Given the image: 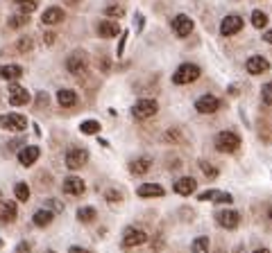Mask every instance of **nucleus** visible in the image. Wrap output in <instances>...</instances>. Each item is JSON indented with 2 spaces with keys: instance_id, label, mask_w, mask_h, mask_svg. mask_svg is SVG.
I'll return each mask as SVG.
<instances>
[{
  "instance_id": "nucleus-1",
  "label": "nucleus",
  "mask_w": 272,
  "mask_h": 253,
  "mask_svg": "<svg viewBox=\"0 0 272 253\" xmlns=\"http://www.w3.org/2000/svg\"><path fill=\"white\" fill-rule=\"evenodd\" d=\"M216 149L223 154H234L241 149V136L236 131H220L216 136Z\"/></svg>"
},
{
  "instance_id": "nucleus-2",
  "label": "nucleus",
  "mask_w": 272,
  "mask_h": 253,
  "mask_svg": "<svg viewBox=\"0 0 272 253\" xmlns=\"http://www.w3.org/2000/svg\"><path fill=\"white\" fill-rule=\"evenodd\" d=\"M200 66H195V63H182L177 70H175V75H173V82L175 84H179V86H184V84H191V82H195V79L200 77Z\"/></svg>"
},
{
  "instance_id": "nucleus-3",
  "label": "nucleus",
  "mask_w": 272,
  "mask_h": 253,
  "mask_svg": "<svg viewBox=\"0 0 272 253\" xmlns=\"http://www.w3.org/2000/svg\"><path fill=\"white\" fill-rule=\"evenodd\" d=\"M148 242V233H145L141 226H127L123 233V247L125 249H134L141 247V244Z\"/></svg>"
},
{
  "instance_id": "nucleus-4",
  "label": "nucleus",
  "mask_w": 272,
  "mask_h": 253,
  "mask_svg": "<svg viewBox=\"0 0 272 253\" xmlns=\"http://www.w3.org/2000/svg\"><path fill=\"white\" fill-rule=\"evenodd\" d=\"M0 126L7 131H25L27 129V118L20 113H5L0 116Z\"/></svg>"
},
{
  "instance_id": "nucleus-5",
  "label": "nucleus",
  "mask_w": 272,
  "mask_h": 253,
  "mask_svg": "<svg viewBox=\"0 0 272 253\" xmlns=\"http://www.w3.org/2000/svg\"><path fill=\"white\" fill-rule=\"evenodd\" d=\"M86 161H89V151L84 147H70L66 151V165H68V170H79L82 165H86Z\"/></svg>"
},
{
  "instance_id": "nucleus-6",
  "label": "nucleus",
  "mask_w": 272,
  "mask_h": 253,
  "mask_svg": "<svg viewBox=\"0 0 272 253\" xmlns=\"http://www.w3.org/2000/svg\"><path fill=\"white\" fill-rule=\"evenodd\" d=\"M157 111H159L157 100H139V102L132 107V116L139 118V120H148V118H152Z\"/></svg>"
},
{
  "instance_id": "nucleus-7",
  "label": "nucleus",
  "mask_w": 272,
  "mask_h": 253,
  "mask_svg": "<svg viewBox=\"0 0 272 253\" xmlns=\"http://www.w3.org/2000/svg\"><path fill=\"white\" fill-rule=\"evenodd\" d=\"M86 68H89V59H86L84 52H73L66 59V70L70 75H84Z\"/></svg>"
},
{
  "instance_id": "nucleus-8",
  "label": "nucleus",
  "mask_w": 272,
  "mask_h": 253,
  "mask_svg": "<svg viewBox=\"0 0 272 253\" xmlns=\"http://www.w3.org/2000/svg\"><path fill=\"white\" fill-rule=\"evenodd\" d=\"M241 29H243V18L236 14L225 16L223 23H220V34L223 36H234V34H238Z\"/></svg>"
},
{
  "instance_id": "nucleus-9",
  "label": "nucleus",
  "mask_w": 272,
  "mask_h": 253,
  "mask_svg": "<svg viewBox=\"0 0 272 253\" xmlns=\"http://www.w3.org/2000/svg\"><path fill=\"white\" fill-rule=\"evenodd\" d=\"M216 222H218V226H223V229H227V231H234L241 224V215H238L236 210H220V213H216Z\"/></svg>"
},
{
  "instance_id": "nucleus-10",
  "label": "nucleus",
  "mask_w": 272,
  "mask_h": 253,
  "mask_svg": "<svg viewBox=\"0 0 272 253\" xmlns=\"http://www.w3.org/2000/svg\"><path fill=\"white\" fill-rule=\"evenodd\" d=\"M173 32L179 36V39L188 36L191 32H193V20L188 18L186 14H177V16L173 18Z\"/></svg>"
},
{
  "instance_id": "nucleus-11",
  "label": "nucleus",
  "mask_w": 272,
  "mask_h": 253,
  "mask_svg": "<svg viewBox=\"0 0 272 253\" xmlns=\"http://www.w3.org/2000/svg\"><path fill=\"white\" fill-rule=\"evenodd\" d=\"M195 109H198V113L211 116V113H216L218 109H220V100H218L216 95H202V98H198V102H195Z\"/></svg>"
},
{
  "instance_id": "nucleus-12",
  "label": "nucleus",
  "mask_w": 272,
  "mask_h": 253,
  "mask_svg": "<svg viewBox=\"0 0 272 253\" xmlns=\"http://www.w3.org/2000/svg\"><path fill=\"white\" fill-rule=\"evenodd\" d=\"M9 104H14V107H23V104L30 102V93H27V88L18 86V84H9Z\"/></svg>"
},
{
  "instance_id": "nucleus-13",
  "label": "nucleus",
  "mask_w": 272,
  "mask_h": 253,
  "mask_svg": "<svg viewBox=\"0 0 272 253\" xmlns=\"http://www.w3.org/2000/svg\"><path fill=\"white\" fill-rule=\"evenodd\" d=\"M245 68H248L250 75H263V73H268V70H270V61H268L266 57H259V54H254V57L248 59Z\"/></svg>"
},
{
  "instance_id": "nucleus-14",
  "label": "nucleus",
  "mask_w": 272,
  "mask_h": 253,
  "mask_svg": "<svg viewBox=\"0 0 272 253\" xmlns=\"http://www.w3.org/2000/svg\"><path fill=\"white\" fill-rule=\"evenodd\" d=\"M39 156H41V149H39V147L27 145V147H23V149L18 151V163H20L23 167H30V165H34V163L39 161Z\"/></svg>"
},
{
  "instance_id": "nucleus-15",
  "label": "nucleus",
  "mask_w": 272,
  "mask_h": 253,
  "mask_svg": "<svg viewBox=\"0 0 272 253\" xmlns=\"http://www.w3.org/2000/svg\"><path fill=\"white\" fill-rule=\"evenodd\" d=\"M64 192L70 197H79V195H84V190H86V183L79 176H68V179H64Z\"/></svg>"
},
{
  "instance_id": "nucleus-16",
  "label": "nucleus",
  "mask_w": 272,
  "mask_h": 253,
  "mask_svg": "<svg viewBox=\"0 0 272 253\" xmlns=\"http://www.w3.org/2000/svg\"><path fill=\"white\" fill-rule=\"evenodd\" d=\"M195 188H198V181L193 176H182V179L175 181V192L182 197H191L195 192Z\"/></svg>"
},
{
  "instance_id": "nucleus-17",
  "label": "nucleus",
  "mask_w": 272,
  "mask_h": 253,
  "mask_svg": "<svg viewBox=\"0 0 272 253\" xmlns=\"http://www.w3.org/2000/svg\"><path fill=\"white\" fill-rule=\"evenodd\" d=\"M118 32H120V25L116 20H100L98 23V34L102 39H114V36H118Z\"/></svg>"
},
{
  "instance_id": "nucleus-18",
  "label": "nucleus",
  "mask_w": 272,
  "mask_h": 253,
  "mask_svg": "<svg viewBox=\"0 0 272 253\" xmlns=\"http://www.w3.org/2000/svg\"><path fill=\"white\" fill-rule=\"evenodd\" d=\"M150 167H152V158L150 156H139L136 161L129 163V172L136 176H143L145 172H150Z\"/></svg>"
},
{
  "instance_id": "nucleus-19",
  "label": "nucleus",
  "mask_w": 272,
  "mask_h": 253,
  "mask_svg": "<svg viewBox=\"0 0 272 253\" xmlns=\"http://www.w3.org/2000/svg\"><path fill=\"white\" fill-rule=\"evenodd\" d=\"M41 20H43V25H57L64 20V9L61 7H48V9L41 14Z\"/></svg>"
},
{
  "instance_id": "nucleus-20",
  "label": "nucleus",
  "mask_w": 272,
  "mask_h": 253,
  "mask_svg": "<svg viewBox=\"0 0 272 253\" xmlns=\"http://www.w3.org/2000/svg\"><path fill=\"white\" fill-rule=\"evenodd\" d=\"M16 215H18V208H16L14 201H5V204L0 206V222L2 224H11L16 219Z\"/></svg>"
},
{
  "instance_id": "nucleus-21",
  "label": "nucleus",
  "mask_w": 272,
  "mask_h": 253,
  "mask_svg": "<svg viewBox=\"0 0 272 253\" xmlns=\"http://www.w3.org/2000/svg\"><path fill=\"white\" fill-rule=\"evenodd\" d=\"M0 77L7 79V82H16V79L23 77V68H20V66H16V63H7V66H2V68H0Z\"/></svg>"
},
{
  "instance_id": "nucleus-22",
  "label": "nucleus",
  "mask_w": 272,
  "mask_h": 253,
  "mask_svg": "<svg viewBox=\"0 0 272 253\" xmlns=\"http://www.w3.org/2000/svg\"><path fill=\"white\" fill-rule=\"evenodd\" d=\"M52 219H54V213L48 208H41L34 213V217H32V222H34V226H39V229H45V226L52 224Z\"/></svg>"
},
{
  "instance_id": "nucleus-23",
  "label": "nucleus",
  "mask_w": 272,
  "mask_h": 253,
  "mask_svg": "<svg viewBox=\"0 0 272 253\" xmlns=\"http://www.w3.org/2000/svg\"><path fill=\"white\" fill-rule=\"evenodd\" d=\"M57 102H59L64 109L75 107V104H77V93L70 91V88H61V91L57 93Z\"/></svg>"
},
{
  "instance_id": "nucleus-24",
  "label": "nucleus",
  "mask_w": 272,
  "mask_h": 253,
  "mask_svg": "<svg viewBox=\"0 0 272 253\" xmlns=\"http://www.w3.org/2000/svg\"><path fill=\"white\" fill-rule=\"evenodd\" d=\"M136 192H139V197H163L166 195V190L159 183H143V185H139Z\"/></svg>"
},
{
  "instance_id": "nucleus-25",
  "label": "nucleus",
  "mask_w": 272,
  "mask_h": 253,
  "mask_svg": "<svg viewBox=\"0 0 272 253\" xmlns=\"http://www.w3.org/2000/svg\"><path fill=\"white\" fill-rule=\"evenodd\" d=\"M95 217H98V213H95V208H91V206H84V208L77 210V219L82 224H91Z\"/></svg>"
},
{
  "instance_id": "nucleus-26",
  "label": "nucleus",
  "mask_w": 272,
  "mask_h": 253,
  "mask_svg": "<svg viewBox=\"0 0 272 253\" xmlns=\"http://www.w3.org/2000/svg\"><path fill=\"white\" fill-rule=\"evenodd\" d=\"M79 131L86 133V136H93V133H100V122L98 120H84L79 125Z\"/></svg>"
},
{
  "instance_id": "nucleus-27",
  "label": "nucleus",
  "mask_w": 272,
  "mask_h": 253,
  "mask_svg": "<svg viewBox=\"0 0 272 253\" xmlns=\"http://www.w3.org/2000/svg\"><path fill=\"white\" fill-rule=\"evenodd\" d=\"M14 195L18 201H27L30 199V185L27 183H16L14 185Z\"/></svg>"
},
{
  "instance_id": "nucleus-28",
  "label": "nucleus",
  "mask_w": 272,
  "mask_h": 253,
  "mask_svg": "<svg viewBox=\"0 0 272 253\" xmlns=\"http://www.w3.org/2000/svg\"><path fill=\"white\" fill-rule=\"evenodd\" d=\"M27 16H30V14H23V11H20V14H16V16H11V18H9V27L11 29H18V27H23V25H27V23H30V18H27Z\"/></svg>"
},
{
  "instance_id": "nucleus-29",
  "label": "nucleus",
  "mask_w": 272,
  "mask_h": 253,
  "mask_svg": "<svg viewBox=\"0 0 272 253\" xmlns=\"http://www.w3.org/2000/svg\"><path fill=\"white\" fill-rule=\"evenodd\" d=\"M14 5L18 7L23 14H32L36 9V0H14Z\"/></svg>"
},
{
  "instance_id": "nucleus-30",
  "label": "nucleus",
  "mask_w": 272,
  "mask_h": 253,
  "mask_svg": "<svg viewBox=\"0 0 272 253\" xmlns=\"http://www.w3.org/2000/svg\"><path fill=\"white\" fill-rule=\"evenodd\" d=\"M252 25L257 29H263L268 25V14H263L261 9H257V11H252Z\"/></svg>"
},
{
  "instance_id": "nucleus-31",
  "label": "nucleus",
  "mask_w": 272,
  "mask_h": 253,
  "mask_svg": "<svg viewBox=\"0 0 272 253\" xmlns=\"http://www.w3.org/2000/svg\"><path fill=\"white\" fill-rule=\"evenodd\" d=\"M209 244H211V242H209V238H204V235H202V238H198L193 242L191 251H193V253H209Z\"/></svg>"
},
{
  "instance_id": "nucleus-32",
  "label": "nucleus",
  "mask_w": 272,
  "mask_h": 253,
  "mask_svg": "<svg viewBox=\"0 0 272 253\" xmlns=\"http://www.w3.org/2000/svg\"><path fill=\"white\" fill-rule=\"evenodd\" d=\"M32 45H34V43H32L30 36H23V39H18V43H16V50H18L20 54H27L32 50Z\"/></svg>"
},
{
  "instance_id": "nucleus-33",
  "label": "nucleus",
  "mask_w": 272,
  "mask_h": 253,
  "mask_svg": "<svg viewBox=\"0 0 272 253\" xmlns=\"http://www.w3.org/2000/svg\"><path fill=\"white\" fill-rule=\"evenodd\" d=\"M261 100H263V104H272V82L263 84V88H261Z\"/></svg>"
},
{
  "instance_id": "nucleus-34",
  "label": "nucleus",
  "mask_w": 272,
  "mask_h": 253,
  "mask_svg": "<svg viewBox=\"0 0 272 253\" xmlns=\"http://www.w3.org/2000/svg\"><path fill=\"white\" fill-rule=\"evenodd\" d=\"M104 14L111 16V18H120L125 14V9L120 5H109V7H104Z\"/></svg>"
},
{
  "instance_id": "nucleus-35",
  "label": "nucleus",
  "mask_w": 272,
  "mask_h": 253,
  "mask_svg": "<svg viewBox=\"0 0 272 253\" xmlns=\"http://www.w3.org/2000/svg\"><path fill=\"white\" fill-rule=\"evenodd\" d=\"M200 167H202V172L209 176V179H216V176H218V167H213L211 163H207V161H200Z\"/></svg>"
},
{
  "instance_id": "nucleus-36",
  "label": "nucleus",
  "mask_w": 272,
  "mask_h": 253,
  "mask_svg": "<svg viewBox=\"0 0 272 253\" xmlns=\"http://www.w3.org/2000/svg\"><path fill=\"white\" fill-rule=\"evenodd\" d=\"M45 208H48V210H52L54 215L64 213V204H61V201H57V199H48V201H45Z\"/></svg>"
},
{
  "instance_id": "nucleus-37",
  "label": "nucleus",
  "mask_w": 272,
  "mask_h": 253,
  "mask_svg": "<svg viewBox=\"0 0 272 253\" xmlns=\"http://www.w3.org/2000/svg\"><path fill=\"white\" fill-rule=\"evenodd\" d=\"M104 199H107L109 204H118V201L123 199V195H120L118 190H107V192H104Z\"/></svg>"
},
{
  "instance_id": "nucleus-38",
  "label": "nucleus",
  "mask_w": 272,
  "mask_h": 253,
  "mask_svg": "<svg viewBox=\"0 0 272 253\" xmlns=\"http://www.w3.org/2000/svg\"><path fill=\"white\" fill-rule=\"evenodd\" d=\"M216 197H218V190H207V192H200L198 199L200 201H216Z\"/></svg>"
},
{
  "instance_id": "nucleus-39",
  "label": "nucleus",
  "mask_w": 272,
  "mask_h": 253,
  "mask_svg": "<svg viewBox=\"0 0 272 253\" xmlns=\"http://www.w3.org/2000/svg\"><path fill=\"white\" fill-rule=\"evenodd\" d=\"M216 201H218V204H232V201H234V197L229 195V192H218Z\"/></svg>"
},
{
  "instance_id": "nucleus-40",
  "label": "nucleus",
  "mask_w": 272,
  "mask_h": 253,
  "mask_svg": "<svg viewBox=\"0 0 272 253\" xmlns=\"http://www.w3.org/2000/svg\"><path fill=\"white\" fill-rule=\"evenodd\" d=\"M32 251V244L30 242H20L18 247H16V253H30Z\"/></svg>"
},
{
  "instance_id": "nucleus-41",
  "label": "nucleus",
  "mask_w": 272,
  "mask_h": 253,
  "mask_svg": "<svg viewBox=\"0 0 272 253\" xmlns=\"http://www.w3.org/2000/svg\"><path fill=\"white\" fill-rule=\"evenodd\" d=\"M125 41H127V32H123V36H120V43H118V50H116V54H123V50H125Z\"/></svg>"
},
{
  "instance_id": "nucleus-42",
  "label": "nucleus",
  "mask_w": 272,
  "mask_h": 253,
  "mask_svg": "<svg viewBox=\"0 0 272 253\" xmlns=\"http://www.w3.org/2000/svg\"><path fill=\"white\" fill-rule=\"evenodd\" d=\"M54 39H57V34H54V32H45V34H43V41H45L48 45H52Z\"/></svg>"
},
{
  "instance_id": "nucleus-43",
  "label": "nucleus",
  "mask_w": 272,
  "mask_h": 253,
  "mask_svg": "<svg viewBox=\"0 0 272 253\" xmlns=\"http://www.w3.org/2000/svg\"><path fill=\"white\" fill-rule=\"evenodd\" d=\"M36 104H39V107L48 104V95H45V93H39V98H36Z\"/></svg>"
},
{
  "instance_id": "nucleus-44",
  "label": "nucleus",
  "mask_w": 272,
  "mask_h": 253,
  "mask_svg": "<svg viewBox=\"0 0 272 253\" xmlns=\"http://www.w3.org/2000/svg\"><path fill=\"white\" fill-rule=\"evenodd\" d=\"M68 253H91L89 249H82V247H70Z\"/></svg>"
},
{
  "instance_id": "nucleus-45",
  "label": "nucleus",
  "mask_w": 272,
  "mask_h": 253,
  "mask_svg": "<svg viewBox=\"0 0 272 253\" xmlns=\"http://www.w3.org/2000/svg\"><path fill=\"white\" fill-rule=\"evenodd\" d=\"M136 29H139V32L143 29V16L141 14H136Z\"/></svg>"
},
{
  "instance_id": "nucleus-46",
  "label": "nucleus",
  "mask_w": 272,
  "mask_h": 253,
  "mask_svg": "<svg viewBox=\"0 0 272 253\" xmlns=\"http://www.w3.org/2000/svg\"><path fill=\"white\" fill-rule=\"evenodd\" d=\"M263 41H266V43H270V45H272V29H268L266 34H263Z\"/></svg>"
},
{
  "instance_id": "nucleus-47",
  "label": "nucleus",
  "mask_w": 272,
  "mask_h": 253,
  "mask_svg": "<svg viewBox=\"0 0 272 253\" xmlns=\"http://www.w3.org/2000/svg\"><path fill=\"white\" fill-rule=\"evenodd\" d=\"M254 253H270V251H268V249H257Z\"/></svg>"
},
{
  "instance_id": "nucleus-48",
  "label": "nucleus",
  "mask_w": 272,
  "mask_h": 253,
  "mask_svg": "<svg viewBox=\"0 0 272 253\" xmlns=\"http://www.w3.org/2000/svg\"><path fill=\"white\" fill-rule=\"evenodd\" d=\"M236 253H245V249H243V247H241V249H238V251H236Z\"/></svg>"
},
{
  "instance_id": "nucleus-49",
  "label": "nucleus",
  "mask_w": 272,
  "mask_h": 253,
  "mask_svg": "<svg viewBox=\"0 0 272 253\" xmlns=\"http://www.w3.org/2000/svg\"><path fill=\"white\" fill-rule=\"evenodd\" d=\"M216 253H227V251H223V249H220V251H216Z\"/></svg>"
},
{
  "instance_id": "nucleus-50",
  "label": "nucleus",
  "mask_w": 272,
  "mask_h": 253,
  "mask_svg": "<svg viewBox=\"0 0 272 253\" xmlns=\"http://www.w3.org/2000/svg\"><path fill=\"white\" fill-rule=\"evenodd\" d=\"M268 215H270V219H272V208H270V213H268Z\"/></svg>"
},
{
  "instance_id": "nucleus-51",
  "label": "nucleus",
  "mask_w": 272,
  "mask_h": 253,
  "mask_svg": "<svg viewBox=\"0 0 272 253\" xmlns=\"http://www.w3.org/2000/svg\"><path fill=\"white\" fill-rule=\"evenodd\" d=\"M0 199H2V192H0Z\"/></svg>"
},
{
  "instance_id": "nucleus-52",
  "label": "nucleus",
  "mask_w": 272,
  "mask_h": 253,
  "mask_svg": "<svg viewBox=\"0 0 272 253\" xmlns=\"http://www.w3.org/2000/svg\"><path fill=\"white\" fill-rule=\"evenodd\" d=\"M48 253H54V251H48Z\"/></svg>"
},
{
  "instance_id": "nucleus-53",
  "label": "nucleus",
  "mask_w": 272,
  "mask_h": 253,
  "mask_svg": "<svg viewBox=\"0 0 272 253\" xmlns=\"http://www.w3.org/2000/svg\"><path fill=\"white\" fill-rule=\"evenodd\" d=\"M0 247H2V242H0Z\"/></svg>"
}]
</instances>
